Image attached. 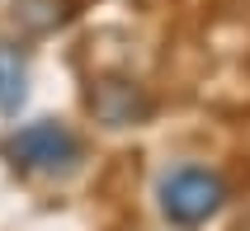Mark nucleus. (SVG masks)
Instances as JSON below:
<instances>
[{
  "instance_id": "nucleus-1",
  "label": "nucleus",
  "mask_w": 250,
  "mask_h": 231,
  "mask_svg": "<svg viewBox=\"0 0 250 231\" xmlns=\"http://www.w3.org/2000/svg\"><path fill=\"white\" fill-rule=\"evenodd\" d=\"M222 203H227V179L208 165H180V170H170L161 179V212L184 231L217 217Z\"/></svg>"
},
{
  "instance_id": "nucleus-2",
  "label": "nucleus",
  "mask_w": 250,
  "mask_h": 231,
  "mask_svg": "<svg viewBox=\"0 0 250 231\" xmlns=\"http://www.w3.org/2000/svg\"><path fill=\"white\" fill-rule=\"evenodd\" d=\"M5 161L19 170H33V175H57V170H71L81 161V142L66 123L38 118L5 137Z\"/></svg>"
},
{
  "instance_id": "nucleus-3",
  "label": "nucleus",
  "mask_w": 250,
  "mask_h": 231,
  "mask_svg": "<svg viewBox=\"0 0 250 231\" xmlns=\"http://www.w3.org/2000/svg\"><path fill=\"white\" fill-rule=\"evenodd\" d=\"M90 113L104 127H137L151 113V95L132 76H99L90 85Z\"/></svg>"
},
{
  "instance_id": "nucleus-4",
  "label": "nucleus",
  "mask_w": 250,
  "mask_h": 231,
  "mask_svg": "<svg viewBox=\"0 0 250 231\" xmlns=\"http://www.w3.org/2000/svg\"><path fill=\"white\" fill-rule=\"evenodd\" d=\"M28 99V57L19 42H5L0 38V113L14 118Z\"/></svg>"
},
{
  "instance_id": "nucleus-5",
  "label": "nucleus",
  "mask_w": 250,
  "mask_h": 231,
  "mask_svg": "<svg viewBox=\"0 0 250 231\" xmlns=\"http://www.w3.org/2000/svg\"><path fill=\"white\" fill-rule=\"evenodd\" d=\"M14 19L33 33H47L66 19V0H14Z\"/></svg>"
}]
</instances>
